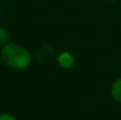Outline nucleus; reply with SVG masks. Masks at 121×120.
Segmentation results:
<instances>
[{
    "label": "nucleus",
    "instance_id": "nucleus-4",
    "mask_svg": "<svg viewBox=\"0 0 121 120\" xmlns=\"http://www.w3.org/2000/svg\"><path fill=\"white\" fill-rule=\"evenodd\" d=\"M9 42V32L6 27L0 26V47L7 45Z\"/></svg>",
    "mask_w": 121,
    "mask_h": 120
},
{
    "label": "nucleus",
    "instance_id": "nucleus-1",
    "mask_svg": "<svg viewBox=\"0 0 121 120\" xmlns=\"http://www.w3.org/2000/svg\"><path fill=\"white\" fill-rule=\"evenodd\" d=\"M0 60L9 68L22 71L26 70L32 62L31 52L18 42H8L1 47Z\"/></svg>",
    "mask_w": 121,
    "mask_h": 120
},
{
    "label": "nucleus",
    "instance_id": "nucleus-3",
    "mask_svg": "<svg viewBox=\"0 0 121 120\" xmlns=\"http://www.w3.org/2000/svg\"><path fill=\"white\" fill-rule=\"evenodd\" d=\"M111 95L117 102L121 104V77L113 81L111 87Z\"/></svg>",
    "mask_w": 121,
    "mask_h": 120
},
{
    "label": "nucleus",
    "instance_id": "nucleus-5",
    "mask_svg": "<svg viewBox=\"0 0 121 120\" xmlns=\"http://www.w3.org/2000/svg\"><path fill=\"white\" fill-rule=\"evenodd\" d=\"M0 120H18V119H17L13 114L5 112V113H1V114H0Z\"/></svg>",
    "mask_w": 121,
    "mask_h": 120
},
{
    "label": "nucleus",
    "instance_id": "nucleus-6",
    "mask_svg": "<svg viewBox=\"0 0 121 120\" xmlns=\"http://www.w3.org/2000/svg\"><path fill=\"white\" fill-rule=\"evenodd\" d=\"M107 1H112V2H114V1H118V0H107Z\"/></svg>",
    "mask_w": 121,
    "mask_h": 120
},
{
    "label": "nucleus",
    "instance_id": "nucleus-2",
    "mask_svg": "<svg viewBox=\"0 0 121 120\" xmlns=\"http://www.w3.org/2000/svg\"><path fill=\"white\" fill-rule=\"evenodd\" d=\"M56 61L59 64V66L64 70H71L73 68V66L75 65V58L74 55L68 52V51H62L58 54L56 57Z\"/></svg>",
    "mask_w": 121,
    "mask_h": 120
}]
</instances>
